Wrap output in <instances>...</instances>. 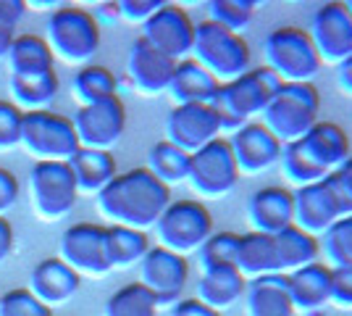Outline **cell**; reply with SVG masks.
<instances>
[{
    "label": "cell",
    "mask_w": 352,
    "mask_h": 316,
    "mask_svg": "<svg viewBox=\"0 0 352 316\" xmlns=\"http://www.w3.org/2000/svg\"><path fill=\"white\" fill-rule=\"evenodd\" d=\"M171 203V187L158 182L145 166L116 174L111 185L95 196L98 213L111 224L147 232Z\"/></svg>",
    "instance_id": "1"
},
{
    "label": "cell",
    "mask_w": 352,
    "mask_h": 316,
    "mask_svg": "<svg viewBox=\"0 0 352 316\" xmlns=\"http://www.w3.org/2000/svg\"><path fill=\"white\" fill-rule=\"evenodd\" d=\"M350 158V137L337 121H318L305 137L287 143L281 148V171L284 177L305 187L323 177L334 174Z\"/></svg>",
    "instance_id": "2"
},
{
    "label": "cell",
    "mask_w": 352,
    "mask_h": 316,
    "mask_svg": "<svg viewBox=\"0 0 352 316\" xmlns=\"http://www.w3.org/2000/svg\"><path fill=\"white\" fill-rule=\"evenodd\" d=\"M321 92L313 82H281L261 114L263 127L281 145L305 137L318 124Z\"/></svg>",
    "instance_id": "3"
},
{
    "label": "cell",
    "mask_w": 352,
    "mask_h": 316,
    "mask_svg": "<svg viewBox=\"0 0 352 316\" xmlns=\"http://www.w3.org/2000/svg\"><path fill=\"white\" fill-rule=\"evenodd\" d=\"M279 85V76L265 66H252L242 76L223 82L213 98V108L219 111L223 132H234L242 124L261 116Z\"/></svg>",
    "instance_id": "4"
},
{
    "label": "cell",
    "mask_w": 352,
    "mask_h": 316,
    "mask_svg": "<svg viewBox=\"0 0 352 316\" xmlns=\"http://www.w3.org/2000/svg\"><path fill=\"white\" fill-rule=\"evenodd\" d=\"M43 40L50 48L53 59L82 69L100 50V24L85 8L60 6L47 16Z\"/></svg>",
    "instance_id": "5"
},
{
    "label": "cell",
    "mask_w": 352,
    "mask_h": 316,
    "mask_svg": "<svg viewBox=\"0 0 352 316\" xmlns=\"http://www.w3.org/2000/svg\"><path fill=\"white\" fill-rule=\"evenodd\" d=\"M190 59L197 61L221 85L232 82L252 69V50H250L248 40L236 32L213 24L210 19L195 24V45H192Z\"/></svg>",
    "instance_id": "6"
},
{
    "label": "cell",
    "mask_w": 352,
    "mask_h": 316,
    "mask_svg": "<svg viewBox=\"0 0 352 316\" xmlns=\"http://www.w3.org/2000/svg\"><path fill=\"white\" fill-rule=\"evenodd\" d=\"M263 59V66L279 76V82H313L323 66L308 30L300 27H276L268 32Z\"/></svg>",
    "instance_id": "7"
},
{
    "label": "cell",
    "mask_w": 352,
    "mask_h": 316,
    "mask_svg": "<svg viewBox=\"0 0 352 316\" xmlns=\"http://www.w3.org/2000/svg\"><path fill=\"white\" fill-rule=\"evenodd\" d=\"M210 235H213V216L200 200L192 198L171 200L168 209L161 213V219L155 222L158 245L184 258L197 253Z\"/></svg>",
    "instance_id": "8"
},
{
    "label": "cell",
    "mask_w": 352,
    "mask_h": 316,
    "mask_svg": "<svg viewBox=\"0 0 352 316\" xmlns=\"http://www.w3.org/2000/svg\"><path fill=\"white\" fill-rule=\"evenodd\" d=\"M294 196V227L305 229L313 238H321L329 227L339 222L342 216L352 213V200L339 187L334 174L323 177L305 187L292 190Z\"/></svg>",
    "instance_id": "9"
},
{
    "label": "cell",
    "mask_w": 352,
    "mask_h": 316,
    "mask_svg": "<svg viewBox=\"0 0 352 316\" xmlns=\"http://www.w3.org/2000/svg\"><path fill=\"white\" fill-rule=\"evenodd\" d=\"M19 145L30 153L37 164L40 161H63V164H69V158L79 151V140H76L72 119L53 114V111L24 114L21 143Z\"/></svg>",
    "instance_id": "10"
},
{
    "label": "cell",
    "mask_w": 352,
    "mask_h": 316,
    "mask_svg": "<svg viewBox=\"0 0 352 316\" xmlns=\"http://www.w3.org/2000/svg\"><path fill=\"white\" fill-rule=\"evenodd\" d=\"M30 198L34 213L43 222H58L69 216L76 206V182L69 164L63 161H40L30 171Z\"/></svg>",
    "instance_id": "11"
},
{
    "label": "cell",
    "mask_w": 352,
    "mask_h": 316,
    "mask_svg": "<svg viewBox=\"0 0 352 316\" xmlns=\"http://www.w3.org/2000/svg\"><path fill=\"white\" fill-rule=\"evenodd\" d=\"M239 169L229 148V140L219 137L190 156L187 182L200 198H226L239 185Z\"/></svg>",
    "instance_id": "12"
},
{
    "label": "cell",
    "mask_w": 352,
    "mask_h": 316,
    "mask_svg": "<svg viewBox=\"0 0 352 316\" xmlns=\"http://www.w3.org/2000/svg\"><path fill=\"white\" fill-rule=\"evenodd\" d=\"M79 148L108 151L116 148L126 132V105L121 98H108L103 103L82 105L72 116Z\"/></svg>",
    "instance_id": "13"
},
{
    "label": "cell",
    "mask_w": 352,
    "mask_h": 316,
    "mask_svg": "<svg viewBox=\"0 0 352 316\" xmlns=\"http://www.w3.org/2000/svg\"><path fill=\"white\" fill-rule=\"evenodd\" d=\"M221 135L223 127L213 103L174 105L171 114L166 116V140L190 156L206 148L208 143L219 140Z\"/></svg>",
    "instance_id": "14"
},
{
    "label": "cell",
    "mask_w": 352,
    "mask_h": 316,
    "mask_svg": "<svg viewBox=\"0 0 352 316\" xmlns=\"http://www.w3.org/2000/svg\"><path fill=\"white\" fill-rule=\"evenodd\" d=\"M308 34L321 63L337 66L352 56V16L347 6L339 0L323 3L316 8Z\"/></svg>",
    "instance_id": "15"
},
{
    "label": "cell",
    "mask_w": 352,
    "mask_h": 316,
    "mask_svg": "<svg viewBox=\"0 0 352 316\" xmlns=\"http://www.w3.org/2000/svg\"><path fill=\"white\" fill-rule=\"evenodd\" d=\"M142 40L150 43L155 50L171 61H184L192 56L195 45V21L190 14L176 6V3H163L155 14L142 24Z\"/></svg>",
    "instance_id": "16"
},
{
    "label": "cell",
    "mask_w": 352,
    "mask_h": 316,
    "mask_svg": "<svg viewBox=\"0 0 352 316\" xmlns=\"http://www.w3.org/2000/svg\"><path fill=\"white\" fill-rule=\"evenodd\" d=\"M140 282L155 295L158 306H174L182 301V293L190 282V264L174 251L150 245L145 258L140 261Z\"/></svg>",
    "instance_id": "17"
},
{
    "label": "cell",
    "mask_w": 352,
    "mask_h": 316,
    "mask_svg": "<svg viewBox=\"0 0 352 316\" xmlns=\"http://www.w3.org/2000/svg\"><path fill=\"white\" fill-rule=\"evenodd\" d=\"M60 261L72 266L79 277H103L111 271L105 256V227L92 222L72 224L58 242Z\"/></svg>",
    "instance_id": "18"
},
{
    "label": "cell",
    "mask_w": 352,
    "mask_h": 316,
    "mask_svg": "<svg viewBox=\"0 0 352 316\" xmlns=\"http://www.w3.org/2000/svg\"><path fill=\"white\" fill-rule=\"evenodd\" d=\"M226 140H229L239 174H263L281 161L284 145L265 129L263 121H248Z\"/></svg>",
    "instance_id": "19"
},
{
    "label": "cell",
    "mask_w": 352,
    "mask_h": 316,
    "mask_svg": "<svg viewBox=\"0 0 352 316\" xmlns=\"http://www.w3.org/2000/svg\"><path fill=\"white\" fill-rule=\"evenodd\" d=\"M176 61L163 56L161 50L145 43L142 37H137L129 48L126 56V76L129 85L145 98H158L163 92H168L171 76H174Z\"/></svg>",
    "instance_id": "20"
},
{
    "label": "cell",
    "mask_w": 352,
    "mask_h": 316,
    "mask_svg": "<svg viewBox=\"0 0 352 316\" xmlns=\"http://www.w3.org/2000/svg\"><path fill=\"white\" fill-rule=\"evenodd\" d=\"M248 219L252 232L279 235L294 224V196L281 185H268L255 190L248 203Z\"/></svg>",
    "instance_id": "21"
},
{
    "label": "cell",
    "mask_w": 352,
    "mask_h": 316,
    "mask_svg": "<svg viewBox=\"0 0 352 316\" xmlns=\"http://www.w3.org/2000/svg\"><path fill=\"white\" fill-rule=\"evenodd\" d=\"M82 277L66 266L60 258H45L40 261L30 274V290L32 295L43 306H60V303L72 301L74 295L79 293Z\"/></svg>",
    "instance_id": "22"
},
{
    "label": "cell",
    "mask_w": 352,
    "mask_h": 316,
    "mask_svg": "<svg viewBox=\"0 0 352 316\" xmlns=\"http://www.w3.org/2000/svg\"><path fill=\"white\" fill-rule=\"evenodd\" d=\"M287 287H289L294 314L321 311L326 303H331V266L323 261L308 264L302 269L287 274Z\"/></svg>",
    "instance_id": "23"
},
{
    "label": "cell",
    "mask_w": 352,
    "mask_h": 316,
    "mask_svg": "<svg viewBox=\"0 0 352 316\" xmlns=\"http://www.w3.org/2000/svg\"><path fill=\"white\" fill-rule=\"evenodd\" d=\"M245 308H248V316H294L287 274L276 271L258 280H248Z\"/></svg>",
    "instance_id": "24"
},
{
    "label": "cell",
    "mask_w": 352,
    "mask_h": 316,
    "mask_svg": "<svg viewBox=\"0 0 352 316\" xmlns=\"http://www.w3.org/2000/svg\"><path fill=\"white\" fill-rule=\"evenodd\" d=\"M221 82L213 74H208L206 69L195 59H184L176 63L168 95L174 105H190V103H213Z\"/></svg>",
    "instance_id": "25"
},
{
    "label": "cell",
    "mask_w": 352,
    "mask_h": 316,
    "mask_svg": "<svg viewBox=\"0 0 352 316\" xmlns=\"http://www.w3.org/2000/svg\"><path fill=\"white\" fill-rule=\"evenodd\" d=\"M69 169H72L79 196H98L118 174L116 158L111 153L89 151V148H79L69 158Z\"/></svg>",
    "instance_id": "26"
},
{
    "label": "cell",
    "mask_w": 352,
    "mask_h": 316,
    "mask_svg": "<svg viewBox=\"0 0 352 316\" xmlns=\"http://www.w3.org/2000/svg\"><path fill=\"white\" fill-rule=\"evenodd\" d=\"M245 293H248V280L236 271V266H226V269L203 271L195 298L221 314L223 308H229V306L242 301Z\"/></svg>",
    "instance_id": "27"
},
{
    "label": "cell",
    "mask_w": 352,
    "mask_h": 316,
    "mask_svg": "<svg viewBox=\"0 0 352 316\" xmlns=\"http://www.w3.org/2000/svg\"><path fill=\"white\" fill-rule=\"evenodd\" d=\"M234 266L245 280H258V277H265V274H276L279 261H276L274 235L252 232V229L239 235Z\"/></svg>",
    "instance_id": "28"
},
{
    "label": "cell",
    "mask_w": 352,
    "mask_h": 316,
    "mask_svg": "<svg viewBox=\"0 0 352 316\" xmlns=\"http://www.w3.org/2000/svg\"><path fill=\"white\" fill-rule=\"evenodd\" d=\"M8 87H11V103L21 114H34V111H50L53 101L58 98L60 79L56 72L37 76H11Z\"/></svg>",
    "instance_id": "29"
},
{
    "label": "cell",
    "mask_w": 352,
    "mask_h": 316,
    "mask_svg": "<svg viewBox=\"0 0 352 316\" xmlns=\"http://www.w3.org/2000/svg\"><path fill=\"white\" fill-rule=\"evenodd\" d=\"M274 242H276L279 274H292L308 264H316L321 256V240L294 224L281 229L279 235H274Z\"/></svg>",
    "instance_id": "30"
},
{
    "label": "cell",
    "mask_w": 352,
    "mask_h": 316,
    "mask_svg": "<svg viewBox=\"0 0 352 316\" xmlns=\"http://www.w3.org/2000/svg\"><path fill=\"white\" fill-rule=\"evenodd\" d=\"M6 61H8L11 76H37L53 72L56 59L40 34H16Z\"/></svg>",
    "instance_id": "31"
},
{
    "label": "cell",
    "mask_w": 352,
    "mask_h": 316,
    "mask_svg": "<svg viewBox=\"0 0 352 316\" xmlns=\"http://www.w3.org/2000/svg\"><path fill=\"white\" fill-rule=\"evenodd\" d=\"M147 251H150L147 232L118 224L105 227V256L111 269H129L145 258Z\"/></svg>",
    "instance_id": "32"
},
{
    "label": "cell",
    "mask_w": 352,
    "mask_h": 316,
    "mask_svg": "<svg viewBox=\"0 0 352 316\" xmlns=\"http://www.w3.org/2000/svg\"><path fill=\"white\" fill-rule=\"evenodd\" d=\"M116 74L108 66H100V63H87V66L76 69V74L72 76V95L79 103V108L116 98Z\"/></svg>",
    "instance_id": "33"
},
{
    "label": "cell",
    "mask_w": 352,
    "mask_h": 316,
    "mask_svg": "<svg viewBox=\"0 0 352 316\" xmlns=\"http://www.w3.org/2000/svg\"><path fill=\"white\" fill-rule=\"evenodd\" d=\"M145 169L158 182H163L166 187L179 185V182H187V174H190V153L176 148L174 143H168V140H161V143H155L150 148V153H147Z\"/></svg>",
    "instance_id": "34"
},
{
    "label": "cell",
    "mask_w": 352,
    "mask_h": 316,
    "mask_svg": "<svg viewBox=\"0 0 352 316\" xmlns=\"http://www.w3.org/2000/svg\"><path fill=\"white\" fill-rule=\"evenodd\" d=\"M158 301L142 282H129L118 287L116 293L105 301L103 316H155Z\"/></svg>",
    "instance_id": "35"
},
{
    "label": "cell",
    "mask_w": 352,
    "mask_h": 316,
    "mask_svg": "<svg viewBox=\"0 0 352 316\" xmlns=\"http://www.w3.org/2000/svg\"><path fill=\"white\" fill-rule=\"evenodd\" d=\"M236 245H239V235L236 232H213L203 248L197 251V261L200 269H226L234 266L236 261Z\"/></svg>",
    "instance_id": "36"
},
{
    "label": "cell",
    "mask_w": 352,
    "mask_h": 316,
    "mask_svg": "<svg viewBox=\"0 0 352 316\" xmlns=\"http://www.w3.org/2000/svg\"><path fill=\"white\" fill-rule=\"evenodd\" d=\"M252 14H255L252 0H213V3H208V19L223 30L236 32V34L248 30Z\"/></svg>",
    "instance_id": "37"
},
{
    "label": "cell",
    "mask_w": 352,
    "mask_h": 316,
    "mask_svg": "<svg viewBox=\"0 0 352 316\" xmlns=\"http://www.w3.org/2000/svg\"><path fill=\"white\" fill-rule=\"evenodd\" d=\"M321 251L329 266H344L352 264V213L350 216H342L339 222L329 227L321 235Z\"/></svg>",
    "instance_id": "38"
},
{
    "label": "cell",
    "mask_w": 352,
    "mask_h": 316,
    "mask_svg": "<svg viewBox=\"0 0 352 316\" xmlns=\"http://www.w3.org/2000/svg\"><path fill=\"white\" fill-rule=\"evenodd\" d=\"M0 316H53V311L37 301L27 287H16L0 295Z\"/></svg>",
    "instance_id": "39"
},
{
    "label": "cell",
    "mask_w": 352,
    "mask_h": 316,
    "mask_svg": "<svg viewBox=\"0 0 352 316\" xmlns=\"http://www.w3.org/2000/svg\"><path fill=\"white\" fill-rule=\"evenodd\" d=\"M21 121L24 114L11 101H0V153L14 151L21 143Z\"/></svg>",
    "instance_id": "40"
},
{
    "label": "cell",
    "mask_w": 352,
    "mask_h": 316,
    "mask_svg": "<svg viewBox=\"0 0 352 316\" xmlns=\"http://www.w3.org/2000/svg\"><path fill=\"white\" fill-rule=\"evenodd\" d=\"M331 303L339 308H352V264L331 266Z\"/></svg>",
    "instance_id": "41"
},
{
    "label": "cell",
    "mask_w": 352,
    "mask_h": 316,
    "mask_svg": "<svg viewBox=\"0 0 352 316\" xmlns=\"http://www.w3.org/2000/svg\"><path fill=\"white\" fill-rule=\"evenodd\" d=\"M161 6L163 0H121L116 3V14L129 24H145Z\"/></svg>",
    "instance_id": "42"
},
{
    "label": "cell",
    "mask_w": 352,
    "mask_h": 316,
    "mask_svg": "<svg viewBox=\"0 0 352 316\" xmlns=\"http://www.w3.org/2000/svg\"><path fill=\"white\" fill-rule=\"evenodd\" d=\"M19 180L14 177V171L0 166V216H6L8 211L19 203Z\"/></svg>",
    "instance_id": "43"
},
{
    "label": "cell",
    "mask_w": 352,
    "mask_h": 316,
    "mask_svg": "<svg viewBox=\"0 0 352 316\" xmlns=\"http://www.w3.org/2000/svg\"><path fill=\"white\" fill-rule=\"evenodd\" d=\"M24 11H27L24 0H0V24L8 30H16L19 21L24 19Z\"/></svg>",
    "instance_id": "44"
},
{
    "label": "cell",
    "mask_w": 352,
    "mask_h": 316,
    "mask_svg": "<svg viewBox=\"0 0 352 316\" xmlns=\"http://www.w3.org/2000/svg\"><path fill=\"white\" fill-rule=\"evenodd\" d=\"M171 316H221L219 311L208 308L206 303H200L197 298H182L171 306Z\"/></svg>",
    "instance_id": "45"
},
{
    "label": "cell",
    "mask_w": 352,
    "mask_h": 316,
    "mask_svg": "<svg viewBox=\"0 0 352 316\" xmlns=\"http://www.w3.org/2000/svg\"><path fill=\"white\" fill-rule=\"evenodd\" d=\"M14 251V229L8 224V219L0 216V264H6Z\"/></svg>",
    "instance_id": "46"
},
{
    "label": "cell",
    "mask_w": 352,
    "mask_h": 316,
    "mask_svg": "<svg viewBox=\"0 0 352 316\" xmlns=\"http://www.w3.org/2000/svg\"><path fill=\"white\" fill-rule=\"evenodd\" d=\"M337 85L342 92L352 95V56L337 63Z\"/></svg>",
    "instance_id": "47"
},
{
    "label": "cell",
    "mask_w": 352,
    "mask_h": 316,
    "mask_svg": "<svg viewBox=\"0 0 352 316\" xmlns=\"http://www.w3.org/2000/svg\"><path fill=\"white\" fill-rule=\"evenodd\" d=\"M334 177H337L339 187H342V190L347 193V198L352 200V156L334 171Z\"/></svg>",
    "instance_id": "48"
},
{
    "label": "cell",
    "mask_w": 352,
    "mask_h": 316,
    "mask_svg": "<svg viewBox=\"0 0 352 316\" xmlns=\"http://www.w3.org/2000/svg\"><path fill=\"white\" fill-rule=\"evenodd\" d=\"M14 40H16V30H8V27L0 24V61L8 56V50H11V45H14Z\"/></svg>",
    "instance_id": "49"
},
{
    "label": "cell",
    "mask_w": 352,
    "mask_h": 316,
    "mask_svg": "<svg viewBox=\"0 0 352 316\" xmlns=\"http://www.w3.org/2000/svg\"><path fill=\"white\" fill-rule=\"evenodd\" d=\"M344 6H347V11H350V16H352V0H347V3H344Z\"/></svg>",
    "instance_id": "50"
}]
</instances>
